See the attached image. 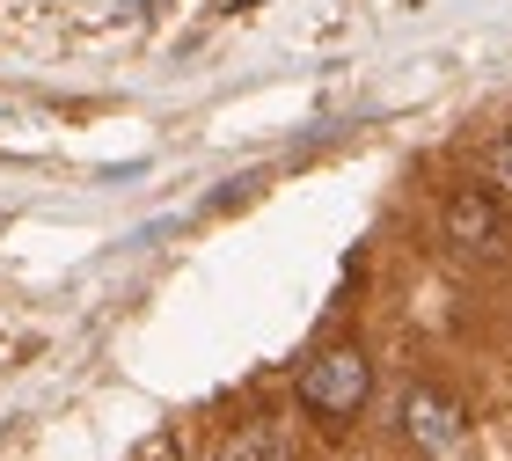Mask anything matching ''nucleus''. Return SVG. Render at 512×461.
I'll return each mask as SVG.
<instances>
[{
    "mask_svg": "<svg viewBox=\"0 0 512 461\" xmlns=\"http://www.w3.org/2000/svg\"><path fill=\"white\" fill-rule=\"evenodd\" d=\"M439 235H447L454 249H491L498 235H505V205H498V191H454L447 198V213H439Z\"/></svg>",
    "mask_w": 512,
    "mask_h": 461,
    "instance_id": "obj_2",
    "label": "nucleus"
},
{
    "mask_svg": "<svg viewBox=\"0 0 512 461\" xmlns=\"http://www.w3.org/2000/svg\"><path fill=\"white\" fill-rule=\"evenodd\" d=\"M220 461H286V440H278V425H242V432H227Z\"/></svg>",
    "mask_w": 512,
    "mask_h": 461,
    "instance_id": "obj_4",
    "label": "nucleus"
},
{
    "mask_svg": "<svg viewBox=\"0 0 512 461\" xmlns=\"http://www.w3.org/2000/svg\"><path fill=\"white\" fill-rule=\"evenodd\" d=\"M366 396H374V366H366L359 344H330L300 366V410H315L322 425H352Z\"/></svg>",
    "mask_w": 512,
    "mask_h": 461,
    "instance_id": "obj_1",
    "label": "nucleus"
},
{
    "mask_svg": "<svg viewBox=\"0 0 512 461\" xmlns=\"http://www.w3.org/2000/svg\"><path fill=\"white\" fill-rule=\"evenodd\" d=\"M491 191H498V198H512V132L491 147Z\"/></svg>",
    "mask_w": 512,
    "mask_h": 461,
    "instance_id": "obj_5",
    "label": "nucleus"
},
{
    "mask_svg": "<svg viewBox=\"0 0 512 461\" xmlns=\"http://www.w3.org/2000/svg\"><path fill=\"white\" fill-rule=\"evenodd\" d=\"M403 432H410L417 447L447 454V447L461 440V403L439 396V388H403Z\"/></svg>",
    "mask_w": 512,
    "mask_h": 461,
    "instance_id": "obj_3",
    "label": "nucleus"
},
{
    "mask_svg": "<svg viewBox=\"0 0 512 461\" xmlns=\"http://www.w3.org/2000/svg\"><path fill=\"white\" fill-rule=\"evenodd\" d=\"M147 461H183V454H176L169 440H154V447H147Z\"/></svg>",
    "mask_w": 512,
    "mask_h": 461,
    "instance_id": "obj_6",
    "label": "nucleus"
}]
</instances>
